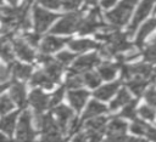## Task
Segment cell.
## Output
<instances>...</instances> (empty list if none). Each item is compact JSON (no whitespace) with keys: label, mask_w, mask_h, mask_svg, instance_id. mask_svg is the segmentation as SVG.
Returning <instances> with one entry per match:
<instances>
[{"label":"cell","mask_w":156,"mask_h":142,"mask_svg":"<svg viewBox=\"0 0 156 142\" xmlns=\"http://www.w3.org/2000/svg\"><path fill=\"white\" fill-rule=\"evenodd\" d=\"M135 2H136V0H123L122 2H119V5L115 10L106 13L107 19L116 27L123 25L128 21Z\"/></svg>","instance_id":"obj_1"},{"label":"cell","mask_w":156,"mask_h":142,"mask_svg":"<svg viewBox=\"0 0 156 142\" xmlns=\"http://www.w3.org/2000/svg\"><path fill=\"white\" fill-rule=\"evenodd\" d=\"M35 131L32 127V115L28 110H24L20 117L17 125V137L16 142H34Z\"/></svg>","instance_id":"obj_2"},{"label":"cell","mask_w":156,"mask_h":142,"mask_svg":"<svg viewBox=\"0 0 156 142\" xmlns=\"http://www.w3.org/2000/svg\"><path fill=\"white\" fill-rule=\"evenodd\" d=\"M82 22L80 13H69L62 17L51 29V34H69L79 28Z\"/></svg>","instance_id":"obj_3"},{"label":"cell","mask_w":156,"mask_h":142,"mask_svg":"<svg viewBox=\"0 0 156 142\" xmlns=\"http://www.w3.org/2000/svg\"><path fill=\"white\" fill-rule=\"evenodd\" d=\"M33 17H34V28L38 33L45 32L48 27L58 17V15L49 12L44 8H40L38 6L34 7L33 10Z\"/></svg>","instance_id":"obj_4"},{"label":"cell","mask_w":156,"mask_h":142,"mask_svg":"<svg viewBox=\"0 0 156 142\" xmlns=\"http://www.w3.org/2000/svg\"><path fill=\"white\" fill-rule=\"evenodd\" d=\"M101 25H104V24H102L101 17H100V11H99V8H94L85 19H82V22L79 24V30L82 34L93 33Z\"/></svg>","instance_id":"obj_5"},{"label":"cell","mask_w":156,"mask_h":142,"mask_svg":"<svg viewBox=\"0 0 156 142\" xmlns=\"http://www.w3.org/2000/svg\"><path fill=\"white\" fill-rule=\"evenodd\" d=\"M154 2H155V0H143L141 1V4L139 5V7L135 12V16H134V18L129 25V29H128L129 34H133L135 32L136 27L140 24V22L146 18V16L150 13V11L154 6Z\"/></svg>","instance_id":"obj_6"},{"label":"cell","mask_w":156,"mask_h":142,"mask_svg":"<svg viewBox=\"0 0 156 142\" xmlns=\"http://www.w3.org/2000/svg\"><path fill=\"white\" fill-rule=\"evenodd\" d=\"M99 62H100V61H99V57L96 56V53H90V55L82 56V57H79V58L76 61V63L73 64L71 72L80 74V73H83V72L90 69L93 66L98 64Z\"/></svg>","instance_id":"obj_7"},{"label":"cell","mask_w":156,"mask_h":142,"mask_svg":"<svg viewBox=\"0 0 156 142\" xmlns=\"http://www.w3.org/2000/svg\"><path fill=\"white\" fill-rule=\"evenodd\" d=\"M12 41V45H13V49H15V52L17 53V56L23 59V61H27V62H32L34 59V51L22 40V39H13L11 38L10 39Z\"/></svg>","instance_id":"obj_8"},{"label":"cell","mask_w":156,"mask_h":142,"mask_svg":"<svg viewBox=\"0 0 156 142\" xmlns=\"http://www.w3.org/2000/svg\"><path fill=\"white\" fill-rule=\"evenodd\" d=\"M29 102L35 109V113H41L49 107V97L40 90H33L29 95Z\"/></svg>","instance_id":"obj_9"},{"label":"cell","mask_w":156,"mask_h":142,"mask_svg":"<svg viewBox=\"0 0 156 142\" xmlns=\"http://www.w3.org/2000/svg\"><path fill=\"white\" fill-rule=\"evenodd\" d=\"M10 98L18 107H21V108L26 107V104H27L26 87H24V85L22 83H20V81H15L13 83V85L11 86V91H10Z\"/></svg>","instance_id":"obj_10"},{"label":"cell","mask_w":156,"mask_h":142,"mask_svg":"<svg viewBox=\"0 0 156 142\" xmlns=\"http://www.w3.org/2000/svg\"><path fill=\"white\" fill-rule=\"evenodd\" d=\"M54 113H55V115L57 118V121L56 123H57L58 129L61 131H66L67 125L69 124V120L73 117L72 110L68 107H66V106H58V107H56L54 109Z\"/></svg>","instance_id":"obj_11"},{"label":"cell","mask_w":156,"mask_h":142,"mask_svg":"<svg viewBox=\"0 0 156 142\" xmlns=\"http://www.w3.org/2000/svg\"><path fill=\"white\" fill-rule=\"evenodd\" d=\"M68 41V39L65 38H56V36H46L43 42H41V51L44 53H50V52H55L58 49H61L66 42Z\"/></svg>","instance_id":"obj_12"},{"label":"cell","mask_w":156,"mask_h":142,"mask_svg":"<svg viewBox=\"0 0 156 142\" xmlns=\"http://www.w3.org/2000/svg\"><path fill=\"white\" fill-rule=\"evenodd\" d=\"M45 64V68L43 69L45 72V74L50 78V80L55 84L60 80V76H61V72H62V68L63 66H61L57 61H54L52 58H50L48 62L44 63Z\"/></svg>","instance_id":"obj_13"},{"label":"cell","mask_w":156,"mask_h":142,"mask_svg":"<svg viewBox=\"0 0 156 142\" xmlns=\"http://www.w3.org/2000/svg\"><path fill=\"white\" fill-rule=\"evenodd\" d=\"M88 96H89V92L85 90H73V91L68 92V100H69L72 107L77 112H79L83 108Z\"/></svg>","instance_id":"obj_14"},{"label":"cell","mask_w":156,"mask_h":142,"mask_svg":"<svg viewBox=\"0 0 156 142\" xmlns=\"http://www.w3.org/2000/svg\"><path fill=\"white\" fill-rule=\"evenodd\" d=\"M12 38V32L4 34L0 38V57L6 62H13V53L10 46V39Z\"/></svg>","instance_id":"obj_15"},{"label":"cell","mask_w":156,"mask_h":142,"mask_svg":"<svg viewBox=\"0 0 156 142\" xmlns=\"http://www.w3.org/2000/svg\"><path fill=\"white\" fill-rule=\"evenodd\" d=\"M10 72H12L13 76L21 80H26L32 74V67L27 64H21L18 62H11L10 64Z\"/></svg>","instance_id":"obj_16"},{"label":"cell","mask_w":156,"mask_h":142,"mask_svg":"<svg viewBox=\"0 0 156 142\" xmlns=\"http://www.w3.org/2000/svg\"><path fill=\"white\" fill-rule=\"evenodd\" d=\"M17 115H18V112H13L11 114H7V115L2 117L1 120H0V130L4 131L7 135H12L13 130H15Z\"/></svg>","instance_id":"obj_17"},{"label":"cell","mask_w":156,"mask_h":142,"mask_svg":"<svg viewBox=\"0 0 156 142\" xmlns=\"http://www.w3.org/2000/svg\"><path fill=\"white\" fill-rule=\"evenodd\" d=\"M119 86V83H112V84H107L105 86H101L100 89H98L95 91V97L99 98V100H102V101H106L108 100L118 89Z\"/></svg>","instance_id":"obj_18"},{"label":"cell","mask_w":156,"mask_h":142,"mask_svg":"<svg viewBox=\"0 0 156 142\" xmlns=\"http://www.w3.org/2000/svg\"><path fill=\"white\" fill-rule=\"evenodd\" d=\"M155 28H156V18L149 19V21L141 27V29L139 30V33H138V35H136L135 44H136L138 46H141L143 42H144V40H145V38H146Z\"/></svg>","instance_id":"obj_19"},{"label":"cell","mask_w":156,"mask_h":142,"mask_svg":"<svg viewBox=\"0 0 156 142\" xmlns=\"http://www.w3.org/2000/svg\"><path fill=\"white\" fill-rule=\"evenodd\" d=\"M30 85H33V86L34 85H41L45 89H51L52 85H54V83L50 80V78L45 74L44 70H39V72H37V73L33 74L32 80H30Z\"/></svg>","instance_id":"obj_20"},{"label":"cell","mask_w":156,"mask_h":142,"mask_svg":"<svg viewBox=\"0 0 156 142\" xmlns=\"http://www.w3.org/2000/svg\"><path fill=\"white\" fill-rule=\"evenodd\" d=\"M69 47L73 50V51H77V52H83V51H87L89 49H94V47H99V45L91 40H88V39H80V40H74V41H71L69 42Z\"/></svg>","instance_id":"obj_21"},{"label":"cell","mask_w":156,"mask_h":142,"mask_svg":"<svg viewBox=\"0 0 156 142\" xmlns=\"http://www.w3.org/2000/svg\"><path fill=\"white\" fill-rule=\"evenodd\" d=\"M127 130V124L118 118H115L107 126L108 135H124Z\"/></svg>","instance_id":"obj_22"},{"label":"cell","mask_w":156,"mask_h":142,"mask_svg":"<svg viewBox=\"0 0 156 142\" xmlns=\"http://www.w3.org/2000/svg\"><path fill=\"white\" fill-rule=\"evenodd\" d=\"M106 110V107L102 104V103H99L96 101H90L89 104H88V108L83 115V119H87V118H91V117H95L100 113H104Z\"/></svg>","instance_id":"obj_23"},{"label":"cell","mask_w":156,"mask_h":142,"mask_svg":"<svg viewBox=\"0 0 156 142\" xmlns=\"http://www.w3.org/2000/svg\"><path fill=\"white\" fill-rule=\"evenodd\" d=\"M127 85L136 96H139L146 86V80L140 79V78H130L127 80Z\"/></svg>","instance_id":"obj_24"},{"label":"cell","mask_w":156,"mask_h":142,"mask_svg":"<svg viewBox=\"0 0 156 142\" xmlns=\"http://www.w3.org/2000/svg\"><path fill=\"white\" fill-rule=\"evenodd\" d=\"M116 70H117V66L112 63H102L99 67V74L105 80H111L115 76Z\"/></svg>","instance_id":"obj_25"},{"label":"cell","mask_w":156,"mask_h":142,"mask_svg":"<svg viewBox=\"0 0 156 142\" xmlns=\"http://www.w3.org/2000/svg\"><path fill=\"white\" fill-rule=\"evenodd\" d=\"M130 101V96H129V93L127 92V90H121L119 92H118V95H117V97L111 102V104H110V109H112V110H115V109H117L118 107H121L122 104H124V103H128Z\"/></svg>","instance_id":"obj_26"},{"label":"cell","mask_w":156,"mask_h":142,"mask_svg":"<svg viewBox=\"0 0 156 142\" xmlns=\"http://www.w3.org/2000/svg\"><path fill=\"white\" fill-rule=\"evenodd\" d=\"M106 121H107L106 118H102V117L101 118H95V119H93V120L87 123V129H88V131L100 132L101 134L104 127H105V125H106Z\"/></svg>","instance_id":"obj_27"},{"label":"cell","mask_w":156,"mask_h":142,"mask_svg":"<svg viewBox=\"0 0 156 142\" xmlns=\"http://www.w3.org/2000/svg\"><path fill=\"white\" fill-rule=\"evenodd\" d=\"M101 134L100 132H91L88 131L87 134H79L77 135L72 142H100Z\"/></svg>","instance_id":"obj_28"},{"label":"cell","mask_w":156,"mask_h":142,"mask_svg":"<svg viewBox=\"0 0 156 142\" xmlns=\"http://www.w3.org/2000/svg\"><path fill=\"white\" fill-rule=\"evenodd\" d=\"M83 84V78H82V74H78V73H73V72H69L68 76H67V83L66 85L71 89H74V87H78Z\"/></svg>","instance_id":"obj_29"},{"label":"cell","mask_w":156,"mask_h":142,"mask_svg":"<svg viewBox=\"0 0 156 142\" xmlns=\"http://www.w3.org/2000/svg\"><path fill=\"white\" fill-rule=\"evenodd\" d=\"M82 78H83V83H85L90 87H96L100 84V78L94 72H87L84 75H82Z\"/></svg>","instance_id":"obj_30"},{"label":"cell","mask_w":156,"mask_h":142,"mask_svg":"<svg viewBox=\"0 0 156 142\" xmlns=\"http://www.w3.org/2000/svg\"><path fill=\"white\" fill-rule=\"evenodd\" d=\"M13 108V102L9 96L0 97V114H5Z\"/></svg>","instance_id":"obj_31"},{"label":"cell","mask_w":156,"mask_h":142,"mask_svg":"<svg viewBox=\"0 0 156 142\" xmlns=\"http://www.w3.org/2000/svg\"><path fill=\"white\" fill-rule=\"evenodd\" d=\"M136 114V110H135V101H129L126 106V108L121 112V117H124V118H129V119H133Z\"/></svg>","instance_id":"obj_32"},{"label":"cell","mask_w":156,"mask_h":142,"mask_svg":"<svg viewBox=\"0 0 156 142\" xmlns=\"http://www.w3.org/2000/svg\"><path fill=\"white\" fill-rule=\"evenodd\" d=\"M40 142H62L60 131H52V132H45L43 134Z\"/></svg>","instance_id":"obj_33"},{"label":"cell","mask_w":156,"mask_h":142,"mask_svg":"<svg viewBox=\"0 0 156 142\" xmlns=\"http://www.w3.org/2000/svg\"><path fill=\"white\" fill-rule=\"evenodd\" d=\"M144 55H145V58H146L147 61H150V62H156V40H155L151 45H149V46L146 47Z\"/></svg>","instance_id":"obj_34"},{"label":"cell","mask_w":156,"mask_h":142,"mask_svg":"<svg viewBox=\"0 0 156 142\" xmlns=\"http://www.w3.org/2000/svg\"><path fill=\"white\" fill-rule=\"evenodd\" d=\"M74 58V55L68 52V51H63V52H60L57 55V62L61 64V66H66L68 64L72 59Z\"/></svg>","instance_id":"obj_35"},{"label":"cell","mask_w":156,"mask_h":142,"mask_svg":"<svg viewBox=\"0 0 156 142\" xmlns=\"http://www.w3.org/2000/svg\"><path fill=\"white\" fill-rule=\"evenodd\" d=\"M139 113H140V115L143 117V118H145V119H147V120H154L155 119V110L151 108V107H149V106H143V107H140V109H139Z\"/></svg>","instance_id":"obj_36"},{"label":"cell","mask_w":156,"mask_h":142,"mask_svg":"<svg viewBox=\"0 0 156 142\" xmlns=\"http://www.w3.org/2000/svg\"><path fill=\"white\" fill-rule=\"evenodd\" d=\"M63 90H65L63 87H60L57 91H55V92L52 93L51 98L49 100V106H50V107L56 106L57 103L61 102V100H62V97H63Z\"/></svg>","instance_id":"obj_37"},{"label":"cell","mask_w":156,"mask_h":142,"mask_svg":"<svg viewBox=\"0 0 156 142\" xmlns=\"http://www.w3.org/2000/svg\"><path fill=\"white\" fill-rule=\"evenodd\" d=\"M146 124L143 123L141 120H135L132 125V131L134 134H139V135H144L145 134V130H146Z\"/></svg>","instance_id":"obj_38"},{"label":"cell","mask_w":156,"mask_h":142,"mask_svg":"<svg viewBox=\"0 0 156 142\" xmlns=\"http://www.w3.org/2000/svg\"><path fill=\"white\" fill-rule=\"evenodd\" d=\"M23 35H24V39L27 40L28 44H30L33 46H37L38 45L39 39H40V35L39 34H37V33L35 34H33V33H24Z\"/></svg>","instance_id":"obj_39"},{"label":"cell","mask_w":156,"mask_h":142,"mask_svg":"<svg viewBox=\"0 0 156 142\" xmlns=\"http://www.w3.org/2000/svg\"><path fill=\"white\" fill-rule=\"evenodd\" d=\"M145 98H146V101H147L151 106H156V89L151 87V89L145 93Z\"/></svg>","instance_id":"obj_40"},{"label":"cell","mask_w":156,"mask_h":142,"mask_svg":"<svg viewBox=\"0 0 156 142\" xmlns=\"http://www.w3.org/2000/svg\"><path fill=\"white\" fill-rule=\"evenodd\" d=\"M10 76V68L0 64V84H4Z\"/></svg>","instance_id":"obj_41"},{"label":"cell","mask_w":156,"mask_h":142,"mask_svg":"<svg viewBox=\"0 0 156 142\" xmlns=\"http://www.w3.org/2000/svg\"><path fill=\"white\" fill-rule=\"evenodd\" d=\"M39 2L43 6H46L49 8H58L60 7V0H39Z\"/></svg>","instance_id":"obj_42"},{"label":"cell","mask_w":156,"mask_h":142,"mask_svg":"<svg viewBox=\"0 0 156 142\" xmlns=\"http://www.w3.org/2000/svg\"><path fill=\"white\" fill-rule=\"evenodd\" d=\"M62 4H63V8L72 10V8H76L79 6L80 0H62Z\"/></svg>","instance_id":"obj_43"},{"label":"cell","mask_w":156,"mask_h":142,"mask_svg":"<svg viewBox=\"0 0 156 142\" xmlns=\"http://www.w3.org/2000/svg\"><path fill=\"white\" fill-rule=\"evenodd\" d=\"M127 137L124 135H108L105 142H126Z\"/></svg>","instance_id":"obj_44"},{"label":"cell","mask_w":156,"mask_h":142,"mask_svg":"<svg viewBox=\"0 0 156 142\" xmlns=\"http://www.w3.org/2000/svg\"><path fill=\"white\" fill-rule=\"evenodd\" d=\"M150 140H152L154 142H156V129L155 127H151V126H146V130H145V134Z\"/></svg>","instance_id":"obj_45"},{"label":"cell","mask_w":156,"mask_h":142,"mask_svg":"<svg viewBox=\"0 0 156 142\" xmlns=\"http://www.w3.org/2000/svg\"><path fill=\"white\" fill-rule=\"evenodd\" d=\"M116 1H117V0H101V4H102L104 7H110V6H112Z\"/></svg>","instance_id":"obj_46"},{"label":"cell","mask_w":156,"mask_h":142,"mask_svg":"<svg viewBox=\"0 0 156 142\" xmlns=\"http://www.w3.org/2000/svg\"><path fill=\"white\" fill-rule=\"evenodd\" d=\"M126 142H146V140H143V138H135V137H127Z\"/></svg>","instance_id":"obj_47"},{"label":"cell","mask_w":156,"mask_h":142,"mask_svg":"<svg viewBox=\"0 0 156 142\" xmlns=\"http://www.w3.org/2000/svg\"><path fill=\"white\" fill-rule=\"evenodd\" d=\"M0 142H16V141L9 138L7 136H5V135H2V134H0Z\"/></svg>","instance_id":"obj_48"},{"label":"cell","mask_w":156,"mask_h":142,"mask_svg":"<svg viewBox=\"0 0 156 142\" xmlns=\"http://www.w3.org/2000/svg\"><path fill=\"white\" fill-rule=\"evenodd\" d=\"M6 87H9V84H7V83H5V84H0V93H1Z\"/></svg>","instance_id":"obj_49"},{"label":"cell","mask_w":156,"mask_h":142,"mask_svg":"<svg viewBox=\"0 0 156 142\" xmlns=\"http://www.w3.org/2000/svg\"><path fill=\"white\" fill-rule=\"evenodd\" d=\"M96 1H98V0H87V4H89V5H94Z\"/></svg>","instance_id":"obj_50"},{"label":"cell","mask_w":156,"mask_h":142,"mask_svg":"<svg viewBox=\"0 0 156 142\" xmlns=\"http://www.w3.org/2000/svg\"><path fill=\"white\" fill-rule=\"evenodd\" d=\"M7 1H9L11 5H15V6H16V4H17V1H18V0H7Z\"/></svg>","instance_id":"obj_51"},{"label":"cell","mask_w":156,"mask_h":142,"mask_svg":"<svg viewBox=\"0 0 156 142\" xmlns=\"http://www.w3.org/2000/svg\"><path fill=\"white\" fill-rule=\"evenodd\" d=\"M26 2H27V4H30V2H32V0H26Z\"/></svg>","instance_id":"obj_52"},{"label":"cell","mask_w":156,"mask_h":142,"mask_svg":"<svg viewBox=\"0 0 156 142\" xmlns=\"http://www.w3.org/2000/svg\"><path fill=\"white\" fill-rule=\"evenodd\" d=\"M1 2H2V0H0V4H1Z\"/></svg>","instance_id":"obj_53"},{"label":"cell","mask_w":156,"mask_h":142,"mask_svg":"<svg viewBox=\"0 0 156 142\" xmlns=\"http://www.w3.org/2000/svg\"><path fill=\"white\" fill-rule=\"evenodd\" d=\"M155 12H156V8H155Z\"/></svg>","instance_id":"obj_54"}]
</instances>
